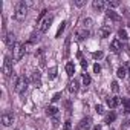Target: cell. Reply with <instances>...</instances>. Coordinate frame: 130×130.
I'll list each match as a JSON object with an SVG mask.
<instances>
[{"label": "cell", "mask_w": 130, "mask_h": 130, "mask_svg": "<svg viewBox=\"0 0 130 130\" xmlns=\"http://www.w3.org/2000/svg\"><path fill=\"white\" fill-rule=\"evenodd\" d=\"M26 14H28V5L25 2H15L14 3V19L22 22L25 20Z\"/></svg>", "instance_id": "6da1fadb"}, {"label": "cell", "mask_w": 130, "mask_h": 130, "mask_svg": "<svg viewBox=\"0 0 130 130\" xmlns=\"http://www.w3.org/2000/svg\"><path fill=\"white\" fill-rule=\"evenodd\" d=\"M28 83H29V80H28L25 75L17 77L15 81H14V90H15L19 95H23V93L26 92V89H28Z\"/></svg>", "instance_id": "7a4b0ae2"}, {"label": "cell", "mask_w": 130, "mask_h": 130, "mask_svg": "<svg viewBox=\"0 0 130 130\" xmlns=\"http://www.w3.org/2000/svg\"><path fill=\"white\" fill-rule=\"evenodd\" d=\"M3 74H5L6 78H9V77L14 75L12 61H11V57H9V55H5V60H3Z\"/></svg>", "instance_id": "3957f363"}, {"label": "cell", "mask_w": 130, "mask_h": 130, "mask_svg": "<svg viewBox=\"0 0 130 130\" xmlns=\"http://www.w3.org/2000/svg\"><path fill=\"white\" fill-rule=\"evenodd\" d=\"M12 52H14V61H20L23 58V55L26 54V44L25 43H17Z\"/></svg>", "instance_id": "277c9868"}, {"label": "cell", "mask_w": 130, "mask_h": 130, "mask_svg": "<svg viewBox=\"0 0 130 130\" xmlns=\"http://www.w3.org/2000/svg\"><path fill=\"white\" fill-rule=\"evenodd\" d=\"M52 22H54V15L52 14H49V15H46L40 23H38V31L43 34V32H46L49 28H51V25H52Z\"/></svg>", "instance_id": "5b68a950"}, {"label": "cell", "mask_w": 130, "mask_h": 130, "mask_svg": "<svg viewBox=\"0 0 130 130\" xmlns=\"http://www.w3.org/2000/svg\"><path fill=\"white\" fill-rule=\"evenodd\" d=\"M3 43H5V44L9 47V49H12V51H14V47H15V44H17L14 32H5V37H3Z\"/></svg>", "instance_id": "8992f818"}, {"label": "cell", "mask_w": 130, "mask_h": 130, "mask_svg": "<svg viewBox=\"0 0 130 130\" xmlns=\"http://www.w3.org/2000/svg\"><path fill=\"white\" fill-rule=\"evenodd\" d=\"M121 49H122V43H121V40H119V38L112 40V43H110V51H112L113 54H119Z\"/></svg>", "instance_id": "52a82bcc"}, {"label": "cell", "mask_w": 130, "mask_h": 130, "mask_svg": "<svg viewBox=\"0 0 130 130\" xmlns=\"http://www.w3.org/2000/svg\"><path fill=\"white\" fill-rule=\"evenodd\" d=\"M12 122H14V115L9 113V112H5V113L2 115V124H3L5 127H8V125H11Z\"/></svg>", "instance_id": "ba28073f"}, {"label": "cell", "mask_w": 130, "mask_h": 130, "mask_svg": "<svg viewBox=\"0 0 130 130\" xmlns=\"http://www.w3.org/2000/svg\"><path fill=\"white\" fill-rule=\"evenodd\" d=\"M78 89H80V83H78V80H75V78L71 80L69 84H68V90H69V93H77Z\"/></svg>", "instance_id": "9c48e42d"}, {"label": "cell", "mask_w": 130, "mask_h": 130, "mask_svg": "<svg viewBox=\"0 0 130 130\" xmlns=\"http://www.w3.org/2000/svg\"><path fill=\"white\" fill-rule=\"evenodd\" d=\"M92 6H93V9H95V11L101 12V11H104V8L107 6V3H106V2H103V0H93V2H92Z\"/></svg>", "instance_id": "30bf717a"}, {"label": "cell", "mask_w": 130, "mask_h": 130, "mask_svg": "<svg viewBox=\"0 0 130 130\" xmlns=\"http://www.w3.org/2000/svg\"><path fill=\"white\" fill-rule=\"evenodd\" d=\"M121 104V98L119 96H110V98H107V106L110 107V109H115V107H118Z\"/></svg>", "instance_id": "8fae6325"}, {"label": "cell", "mask_w": 130, "mask_h": 130, "mask_svg": "<svg viewBox=\"0 0 130 130\" xmlns=\"http://www.w3.org/2000/svg\"><path fill=\"white\" fill-rule=\"evenodd\" d=\"M89 31L87 29H78L77 32H75V38L78 40V41H81V40H86L87 37H89Z\"/></svg>", "instance_id": "7c38bea8"}, {"label": "cell", "mask_w": 130, "mask_h": 130, "mask_svg": "<svg viewBox=\"0 0 130 130\" xmlns=\"http://www.w3.org/2000/svg\"><path fill=\"white\" fill-rule=\"evenodd\" d=\"M110 32H112L110 26H101V28L98 29V35H100L101 38H107V37L110 35Z\"/></svg>", "instance_id": "4fadbf2b"}, {"label": "cell", "mask_w": 130, "mask_h": 130, "mask_svg": "<svg viewBox=\"0 0 130 130\" xmlns=\"http://www.w3.org/2000/svg\"><path fill=\"white\" fill-rule=\"evenodd\" d=\"M35 58L38 60L40 66L43 68V66H44V61H46V60H44V49H37V51H35Z\"/></svg>", "instance_id": "5bb4252c"}, {"label": "cell", "mask_w": 130, "mask_h": 130, "mask_svg": "<svg viewBox=\"0 0 130 130\" xmlns=\"http://www.w3.org/2000/svg\"><path fill=\"white\" fill-rule=\"evenodd\" d=\"M31 80L34 81V84H37V87H40V86H41V74H40L38 71H34V72H32Z\"/></svg>", "instance_id": "9a60e30c"}, {"label": "cell", "mask_w": 130, "mask_h": 130, "mask_svg": "<svg viewBox=\"0 0 130 130\" xmlns=\"http://www.w3.org/2000/svg\"><path fill=\"white\" fill-rule=\"evenodd\" d=\"M90 127H92V118H90V116L83 118L81 122H80V128H86V130H89Z\"/></svg>", "instance_id": "2e32d148"}, {"label": "cell", "mask_w": 130, "mask_h": 130, "mask_svg": "<svg viewBox=\"0 0 130 130\" xmlns=\"http://www.w3.org/2000/svg\"><path fill=\"white\" fill-rule=\"evenodd\" d=\"M106 15H107V19H110V20H113V22H119V20H121V15H119L118 12H115L113 9H109V11L106 12Z\"/></svg>", "instance_id": "e0dca14e"}, {"label": "cell", "mask_w": 130, "mask_h": 130, "mask_svg": "<svg viewBox=\"0 0 130 130\" xmlns=\"http://www.w3.org/2000/svg\"><path fill=\"white\" fill-rule=\"evenodd\" d=\"M121 104H122L124 113H130V98H122L121 100Z\"/></svg>", "instance_id": "ac0fdd59"}, {"label": "cell", "mask_w": 130, "mask_h": 130, "mask_svg": "<svg viewBox=\"0 0 130 130\" xmlns=\"http://www.w3.org/2000/svg\"><path fill=\"white\" fill-rule=\"evenodd\" d=\"M46 115H49V116H57V115H58V109H57L55 106H47V107H46Z\"/></svg>", "instance_id": "d6986e66"}, {"label": "cell", "mask_w": 130, "mask_h": 130, "mask_svg": "<svg viewBox=\"0 0 130 130\" xmlns=\"http://www.w3.org/2000/svg\"><path fill=\"white\" fill-rule=\"evenodd\" d=\"M66 72H68L69 77H72V75L75 74V64H74L72 61H69V63L66 64Z\"/></svg>", "instance_id": "ffe728a7"}, {"label": "cell", "mask_w": 130, "mask_h": 130, "mask_svg": "<svg viewBox=\"0 0 130 130\" xmlns=\"http://www.w3.org/2000/svg\"><path fill=\"white\" fill-rule=\"evenodd\" d=\"M127 69H125V66H121V68H118V71H116V75H118V78H125L127 77Z\"/></svg>", "instance_id": "44dd1931"}, {"label": "cell", "mask_w": 130, "mask_h": 130, "mask_svg": "<svg viewBox=\"0 0 130 130\" xmlns=\"http://www.w3.org/2000/svg\"><path fill=\"white\" fill-rule=\"evenodd\" d=\"M57 72H58V69H57L55 66H54V68H51V69H49V72H47V78H49V80H55Z\"/></svg>", "instance_id": "7402d4cb"}, {"label": "cell", "mask_w": 130, "mask_h": 130, "mask_svg": "<svg viewBox=\"0 0 130 130\" xmlns=\"http://www.w3.org/2000/svg\"><path fill=\"white\" fill-rule=\"evenodd\" d=\"M92 25H93V20H92V19H84V20H83V29H87V31H89V28H90Z\"/></svg>", "instance_id": "603a6c76"}, {"label": "cell", "mask_w": 130, "mask_h": 130, "mask_svg": "<svg viewBox=\"0 0 130 130\" xmlns=\"http://www.w3.org/2000/svg\"><path fill=\"white\" fill-rule=\"evenodd\" d=\"M116 119V113L115 112H110L107 116H106V124H110V122H113Z\"/></svg>", "instance_id": "cb8c5ba5"}, {"label": "cell", "mask_w": 130, "mask_h": 130, "mask_svg": "<svg viewBox=\"0 0 130 130\" xmlns=\"http://www.w3.org/2000/svg\"><path fill=\"white\" fill-rule=\"evenodd\" d=\"M64 28H66V22H63V23H61V26L58 28V31H57V34H55V38H60V37H61V34H63V31H64Z\"/></svg>", "instance_id": "d4e9b609"}, {"label": "cell", "mask_w": 130, "mask_h": 130, "mask_svg": "<svg viewBox=\"0 0 130 130\" xmlns=\"http://www.w3.org/2000/svg\"><path fill=\"white\" fill-rule=\"evenodd\" d=\"M118 37H119V40H127L128 37H127V31L125 29H119L118 31Z\"/></svg>", "instance_id": "484cf974"}, {"label": "cell", "mask_w": 130, "mask_h": 130, "mask_svg": "<svg viewBox=\"0 0 130 130\" xmlns=\"http://www.w3.org/2000/svg\"><path fill=\"white\" fill-rule=\"evenodd\" d=\"M69 43H71V40L68 38V40H66V44H64V54H63L64 58H68V57H69Z\"/></svg>", "instance_id": "4316f807"}, {"label": "cell", "mask_w": 130, "mask_h": 130, "mask_svg": "<svg viewBox=\"0 0 130 130\" xmlns=\"http://www.w3.org/2000/svg\"><path fill=\"white\" fill-rule=\"evenodd\" d=\"M90 81H92V78H90L87 74H84V75H83V84H84V86H89Z\"/></svg>", "instance_id": "83f0119b"}, {"label": "cell", "mask_w": 130, "mask_h": 130, "mask_svg": "<svg viewBox=\"0 0 130 130\" xmlns=\"http://www.w3.org/2000/svg\"><path fill=\"white\" fill-rule=\"evenodd\" d=\"M103 55H104V54H103V51H96V52H93V54H92V57H93L95 60H100V58H103Z\"/></svg>", "instance_id": "f1b7e54d"}, {"label": "cell", "mask_w": 130, "mask_h": 130, "mask_svg": "<svg viewBox=\"0 0 130 130\" xmlns=\"http://www.w3.org/2000/svg\"><path fill=\"white\" fill-rule=\"evenodd\" d=\"M107 6H109V9L110 8H116V6H119V2H116V0H113V2H107Z\"/></svg>", "instance_id": "f546056e"}, {"label": "cell", "mask_w": 130, "mask_h": 130, "mask_svg": "<svg viewBox=\"0 0 130 130\" xmlns=\"http://www.w3.org/2000/svg\"><path fill=\"white\" fill-rule=\"evenodd\" d=\"M95 110H96V113H100V115L104 113V107H103L101 104H96V106H95Z\"/></svg>", "instance_id": "4dcf8cb0"}, {"label": "cell", "mask_w": 130, "mask_h": 130, "mask_svg": "<svg viewBox=\"0 0 130 130\" xmlns=\"http://www.w3.org/2000/svg\"><path fill=\"white\" fill-rule=\"evenodd\" d=\"M112 90H113V92H118V90H119V86H118L116 81H112Z\"/></svg>", "instance_id": "1f68e13d"}, {"label": "cell", "mask_w": 130, "mask_h": 130, "mask_svg": "<svg viewBox=\"0 0 130 130\" xmlns=\"http://www.w3.org/2000/svg\"><path fill=\"white\" fill-rule=\"evenodd\" d=\"M58 100H61V93H60V92H58V93H55V95L52 96V101H54V103H57Z\"/></svg>", "instance_id": "d6a6232c"}, {"label": "cell", "mask_w": 130, "mask_h": 130, "mask_svg": "<svg viewBox=\"0 0 130 130\" xmlns=\"http://www.w3.org/2000/svg\"><path fill=\"white\" fill-rule=\"evenodd\" d=\"M100 71H101V66H100V64H98V63L93 64V72H95V74H100Z\"/></svg>", "instance_id": "836d02e7"}, {"label": "cell", "mask_w": 130, "mask_h": 130, "mask_svg": "<svg viewBox=\"0 0 130 130\" xmlns=\"http://www.w3.org/2000/svg\"><path fill=\"white\" fill-rule=\"evenodd\" d=\"M64 130H71V121H69V119L64 122Z\"/></svg>", "instance_id": "e575fe53"}, {"label": "cell", "mask_w": 130, "mask_h": 130, "mask_svg": "<svg viewBox=\"0 0 130 130\" xmlns=\"http://www.w3.org/2000/svg\"><path fill=\"white\" fill-rule=\"evenodd\" d=\"M81 66H83V69H87V61L86 60H81Z\"/></svg>", "instance_id": "d590c367"}, {"label": "cell", "mask_w": 130, "mask_h": 130, "mask_svg": "<svg viewBox=\"0 0 130 130\" xmlns=\"http://www.w3.org/2000/svg\"><path fill=\"white\" fill-rule=\"evenodd\" d=\"M77 58H78V60H83V54H81V51L77 52Z\"/></svg>", "instance_id": "8d00e7d4"}, {"label": "cell", "mask_w": 130, "mask_h": 130, "mask_svg": "<svg viewBox=\"0 0 130 130\" xmlns=\"http://www.w3.org/2000/svg\"><path fill=\"white\" fill-rule=\"evenodd\" d=\"M75 5H77V6H83V5H84V2H81V0H78V2H75Z\"/></svg>", "instance_id": "74e56055"}, {"label": "cell", "mask_w": 130, "mask_h": 130, "mask_svg": "<svg viewBox=\"0 0 130 130\" xmlns=\"http://www.w3.org/2000/svg\"><path fill=\"white\" fill-rule=\"evenodd\" d=\"M128 77H130V71H128Z\"/></svg>", "instance_id": "f35d334b"}]
</instances>
